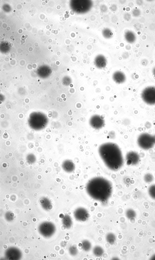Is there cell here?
<instances>
[{
  "mask_svg": "<svg viewBox=\"0 0 155 260\" xmlns=\"http://www.w3.org/2000/svg\"><path fill=\"white\" fill-rule=\"evenodd\" d=\"M98 152L103 162L109 169L116 171L122 165V154L116 144L112 142L104 143L99 146Z\"/></svg>",
  "mask_w": 155,
  "mask_h": 260,
  "instance_id": "1",
  "label": "cell"
},
{
  "mask_svg": "<svg viewBox=\"0 0 155 260\" xmlns=\"http://www.w3.org/2000/svg\"><path fill=\"white\" fill-rule=\"evenodd\" d=\"M86 186L88 193L96 198H104L111 193L112 190V185L110 182L101 177L91 179Z\"/></svg>",
  "mask_w": 155,
  "mask_h": 260,
  "instance_id": "2",
  "label": "cell"
},
{
  "mask_svg": "<svg viewBox=\"0 0 155 260\" xmlns=\"http://www.w3.org/2000/svg\"><path fill=\"white\" fill-rule=\"evenodd\" d=\"M89 123L92 128L96 130L102 128L105 125L103 118L98 116H95L91 118Z\"/></svg>",
  "mask_w": 155,
  "mask_h": 260,
  "instance_id": "3",
  "label": "cell"
},
{
  "mask_svg": "<svg viewBox=\"0 0 155 260\" xmlns=\"http://www.w3.org/2000/svg\"><path fill=\"white\" fill-rule=\"evenodd\" d=\"M64 168L66 171L71 172L75 169V165L73 162L68 160L67 161L64 165Z\"/></svg>",
  "mask_w": 155,
  "mask_h": 260,
  "instance_id": "4",
  "label": "cell"
}]
</instances>
